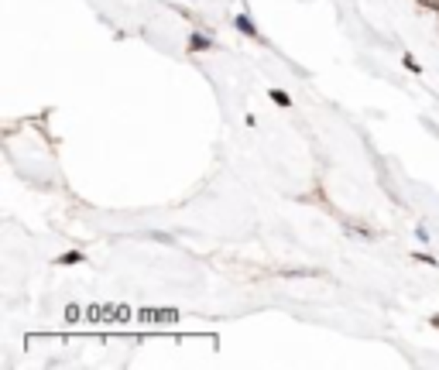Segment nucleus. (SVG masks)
Returning <instances> with one entry per match:
<instances>
[{
	"label": "nucleus",
	"instance_id": "nucleus-6",
	"mask_svg": "<svg viewBox=\"0 0 439 370\" xmlns=\"http://www.w3.org/2000/svg\"><path fill=\"white\" fill-rule=\"evenodd\" d=\"M433 326H436V329H439V315H433Z\"/></svg>",
	"mask_w": 439,
	"mask_h": 370
},
{
	"label": "nucleus",
	"instance_id": "nucleus-4",
	"mask_svg": "<svg viewBox=\"0 0 439 370\" xmlns=\"http://www.w3.org/2000/svg\"><path fill=\"white\" fill-rule=\"evenodd\" d=\"M80 261H83V254H76V251L66 254V257H59V264H80Z\"/></svg>",
	"mask_w": 439,
	"mask_h": 370
},
{
	"label": "nucleus",
	"instance_id": "nucleus-3",
	"mask_svg": "<svg viewBox=\"0 0 439 370\" xmlns=\"http://www.w3.org/2000/svg\"><path fill=\"white\" fill-rule=\"evenodd\" d=\"M189 45H192L196 52H206V48H209V41H206L203 35H192V38H189Z\"/></svg>",
	"mask_w": 439,
	"mask_h": 370
},
{
	"label": "nucleus",
	"instance_id": "nucleus-1",
	"mask_svg": "<svg viewBox=\"0 0 439 370\" xmlns=\"http://www.w3.org/2000/svg\"><path fill=\"white\" fill-rule=\"evenodd\" d=\"M237 28H241L244 35H251V38H258V28L251 24V17H247V14H241V17H237Z\"/></svg>",
	"mask_w": 439,
	"mask_h": 370
},
{
	"label": "nucleus",
	"instance_id": "nucleus-5",
	"mask_svg": "<svg viewBox=\"0 0 439 370\" xmlns=\"http://www.w3.org/2000/svg\"><path fill=\"white\" fill-rule=\"evenodd\" d=\"M402 62H405V69H412V72H422V66H419V62H415V59H412V55H405V59H402Z\"/></svg>",
	"mask_w": 439,
	"mask_h": 370
},
{
	"label": "nucleus",
	"instance_id": "nucleus-2",
	"mask_svg": "<svg viewBox=\"0 0 439 370\" xmlns=\"http://www.w3.org/2000/svg\"><path fill=\"white\" fill-rule=\"evenodd\" d=\"M271 99H274L278 106H292V99H288V92L285 90H271Z\"/></svg>",
	"mask_w": 439,
	"mask_h": 370
}]
</instances>
